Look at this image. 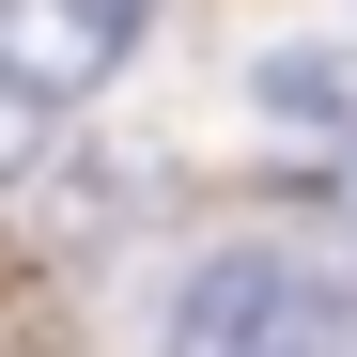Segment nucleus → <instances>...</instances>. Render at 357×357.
I'll use <instances>...</instances> for the list:
<instances>
[{
    "label": "nucleus",
    "instance_id": "obj_1",
    "mask_svg": "<svg viewBox=\"0 0 357 357\" xmlns=\"http://www.w3.org/2000/svg\"><path fill=\"white\" fill-rule=\"evenodd\" d=\"M171 357H357V264L233 233L171 280Z\"/></svg>",
    "mask_w": 357,
    "mask_h": 357
},
{
    "label": "nucleus",
    "instance_id": "obj_2",
    "mask_svg": "<svg viewBox=\"0 0 357 357\" xmlns=\"http://www.w3.org/2000/svg\"><path fill=\"white\" fill-rule=\"evenodd\" d=\"M125 31H140V0H0V93L78 109L109 63H125Z\"/></svg>",
    "mask_w": 357,
    "mask_h": 357
},
{
    "label": "nucleus",
    "instance_id": "obj_3",
    "mask_svg": "<svg viewBox=\"0 0 357 357\" xmlns=\"http://www.w3.org/2000/svg\"><path fill=\"white\" fill-rule=\"evenodd\" d=\"M249 109H264V125H311V140H342V125H357V47H326V31L264 47V63H249Z\"/></svg>",
    "mask_w": 357,
    "mask_h": 357
},
{
    "label": "nucleus",
    "instance_id": "obj_4",
    "mask_svg": "<svg viewBox=\"0 0 357 357\" xmlns=\"http://www.w3.org/2000/svg\"><path fill=\"white\" fill-rule=\"evenodd\" d=\"M311 187H326V218H342V233H357V125H342V140H326V155H311Z\"/></svg>",
    "mask_w": 357,
    "mask_h": 357
},
{
    "label": "nucleus",
    "instance_id": "obj_5",
    "mask_svg": "<svg viewBox=\"0 0 357 357\" xmlns=\"http://www.w3.org/2000/svg\"><path fill=\"white\" fill-rule=\"evenodd\" d=\"M31 140H47V109H31V93H0V187L31 171Z\"/></svg>",
    "mask_w": 357,
    "mask_h": 357
}]
</instances>
